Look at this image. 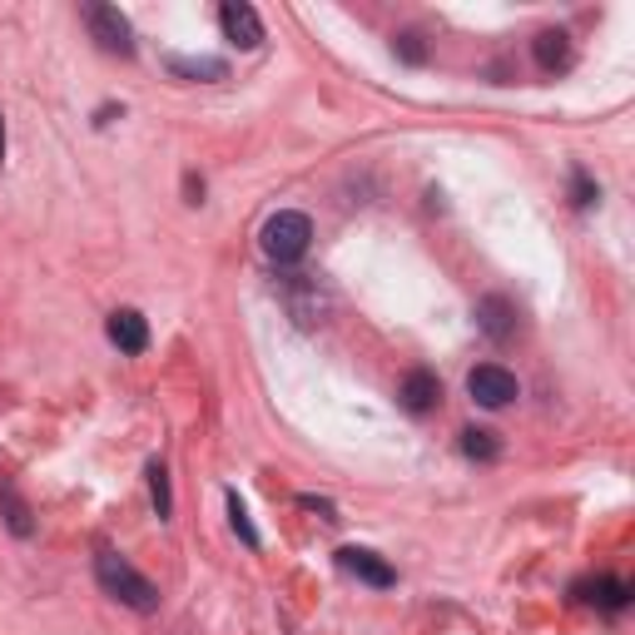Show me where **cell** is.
I'll list each match as a JSON object with an SVG mask.
<instances>
[{"instance_id":"1","label":"cell","mask_w":635,"mask_h":635,"mask_svg":"<svg viewBox=\"0 0 635 635\" xmlns=\"http://www.w3.org/2000/svg\"><path fill=\"white\" fill-rule=\"evenodd\" d=\"M95 576H100L105 591H110L120 606H130V611H139V615L159 611V586L149 576H139L120 551H100V557H95Z\"/></svg>"},{"instance_id":"2","label":"cell","mask_w":635,"mask_h":635,"mask_svg":"<svg viewBox=\"0 0 635 635\" xmlns=\"http://www.w3.org/2000/svg\"><path fill=\"white\" fill-rule=\"evenodd\" d=\"M313 244V219L298 209H279L273 219L264 223V254L273 264H298Z\"/></svg>"},{"instance_id":"3","label":"cell","mask_w":635,"mask_h":635,"mask_svg":"<svg viewBox=\"0 0 635 635\" xmlns=\"http://www.w3.org/2000/svg\"><path fill=\"white\" fill-rule=\"evenodd\" d=\"M85 25H89V35H95V45L100 50H110V56H134V30H130V21L120 15V5H85Z\"/></svg>"},{"instance_id":"4","label":"cell","mask_w":635,"mask_h":635,"mask_svg":"<svg viewBox=\"0 0 635 635\" xmlns=\"http://www.w3.org/2000/svg\"><path fill=\"white\" fill-rule=\"evenodd\" d=\"M467 392L481 402V407H506V402L516 398V378L506 368H497V363H481V368H472Z\"/></svg>"},{"instance_id":"5","label":"cell","mask_w":635,"mask_h":635,"mask_svg":"<svg viewBox=\"0 0 635 635\" xmlns=\"http://www.w3.org/2000/svg\"><path fill=\"white\" fill-rule=\"evenodd\" d=\"M338 566H343L347 576H357V581H368V586H378V591L398 586V571H392L388 561H382L378 551H368V547H343V551H338Z\"/></svg>"},{"instance_id":"6","label":"cell","mask_w":635,"mask_h":635,"mask_svg":"<svg viewBox=\"0 0 635 635\" xmlns=\"http://www.w3.org/2000/svg\"><path fill=\"white\" fill-rule=\"evenodd\" d=\"M219 25L239 50H258V45H264V21H258V11L244 5V0H229V5L219 11Z\"/></svg>"},{"instance_id":"7","label":"cell","mask_w":635,"mask_h":635,"mask_svg":"<svg viewBox=\"0 0 635 635\" xmlns=\"http://www.w3.org/2000/svg\"><path fill=\"white\" fill-rule=\"evenodd\" d=\"M477 328L491 338V343H506V338L516 333V308H512V298H502V293H487V298L477 303Z\"/></svg>"},{"instance_id":"8","label":"cell","mask_w":635,"mask_h":635,"mask_svg":"<svg viewBox=\"0 0 635 635\" xmlns=\"http://www.w3.org/2000/svg\"><path fill=\"white\" fill-rule=\"evenodd\" d=\"M105 333H110V343L120 347V353H145L149 347V323H145V313H134V308L110 313Z\"/></svg>"},{"instance_id":"9","label":"cell","mask_w":635,"mask_h":635,"mask_svg":"<svg viewBox=\"0 0 635 635\" xmlns=\"http://www.w3.org/2000/svg\"><path fill=\"white\" fill-rule=\"evenodd\" d=\"M402 407H407V413H432L437 402H442V382H437V373H427V368H417V373H407V378H402Z\"/></svg>"},{"instance_id":"10","label":"cell","mask_w":635,"mask_h":635,"mask_svg":"<svg viewBox=\"0 0 635 635\" xmlns=\"http://www.w3.org/2000/svg\"><path fill=\"white\" fill-rule=\"evenodd\" d=\"M576 596L581 601H591V606H601V611H625V606H631V581L596 576V581H581Z\"/></svg>"},{"instance_id":"11","label":"cell","mask_w":635,"mask_h":635,"mask_svg":"<svg viewBox=\"0 0 635 635\" xmlns=\"http://www.w3.org/2000/svg\"><path fill=\"white\" fill-rule=\"evenodd\" d=\"M532 56L541 70H566L571 65V35L566 30H541L532 40Z\"/></svg>"},{"instance_id":"12","label":"cell","mask_w":635,"mask_h":635,"mask_svg":"<svg viewBox=\"0 0 635 635\" xmlns=\"http://www.w3.org/2000/svg\"><path fill=\"white\" fill-rule=\"evenodd\" d=\"M0 512H5V526H11L15 536H35V522H30V506H25V497L15 491L11 477H0Z\"/></svg>"},{"instance_id":"13","label":"cell","mask_w":635,"mask_h":635,"mask_svg":"<svg viewBox=\"0 0 635 635\" xmlns=\"http://www.w3.org/2000/svg\"><path fill=\"white\" fill-rule=\"evenodd\" d=\"M164 65L174 70V75H184V80H223L229 75V65L213 60V56H169Z\"/></svg>"},{"instance_id":"14","label":"cell","mask_w":635,"mask_h":635,"mask_svg":"<svg viewBox=\"0 0 635 635\" xmlns=\"http://www.w3.org/2000/svg\"><path fill=\"white\" fill-rule=\"evenodd\" d=\"M462 452H467L472 462H497L502 442H497V432H487V427H467V432H462Z\"/></svg>"},{"instance_id":"15","label":"cell","mask_w":635,"mask_h":635,"mask_svg":"<svg viewBox=\"0 0 635 635\" xmlns=\"http://www.w3.org/2000/svg\"><path fill=\"white\" fill-rule=\"evenodd\" d=\"M149 497H155L159 522H169V516H174V491H169V467L164 462H149Z\"/></svg>"},{"instance_id":"16","label":"cell","mask_w":635,"mask_h":635,"mask_svg":"<svg viewBox=\"0 0 635 635\" xmlns=\"http://www.w3.org/2000/svg\"><path fill=\"white\" fill-rule=\"evenodd\" d=\"M229 526L239 532V541H244V547H254V551L264 547V536H258V526L248 522V506L239 502V491H229Z\"/></svg>"},{"instance_id":"17","label":"cell","mask_w":635,"mask_h":635,"mask_svg":"<svg viewBox=\"0 0 635 635\" xmlns=\"http://www.w3.org/2000/svg\"><path fill=\"white\" fill-rule=\"evenodd\" d=\"M596 199H601V190L591 184V174H586V169H571V204H576V209H591Z\"/></svg>"},{"instance_id":"18","label":"cell","mask_w":635,"mask_h":635,"mask_svg":"<svg viewBox=\"0 0 635 635\" xmlns=\"http://www.w3.org/2000/svg\"><path fill=\"white\" fill-rule=\"evenodd\" d=\"M392 50H398V56L407 60V65H423V60H427V50H423V35H413V30H402L398 40H392Z\"/></svg>"},{"instance_id":"19","label":"cell","mask_w":635,"mask_h":635,"mask_svg":"<svg viewBox=\"0 0 635 635\" xmlns=\"http://www.w3.org/2000/svg\"><path fill=\"white\" fill-rule=\"evenodd\" d=\"M298 506H308V512H318V516H323V522H338L333 502H323V497H313V491H303V497H298Z\"/></svg>"},{"instance_id":"20","label":"cell","mask_w":635,"mask_h":635,"mask_svg":"<svg viewBox=\"0 0 635 635\" xmlns=\"http://www.w3.org/2000/svg\"><path fill=\"white\" fill-rule=\"evenodd\" d=\"M184 190H190V204H199V199H204V179L190 174V179H184Z\"/></svg>"},{"instance_id":"21","label":"cell","mask_w":635,"mask_h":635,"mask_svg":"<svg viewBox=\"0 0 635 635\" xmlns=\"http://www.w3.org/2000/svg\"><path fill=\"white\" fill-rule=\"evenodd\" d=\"M0 149H5V124H0Z\"/></svg>"}]
</instances>
